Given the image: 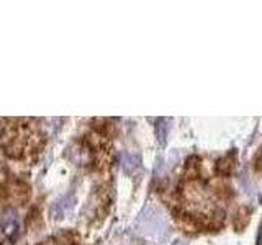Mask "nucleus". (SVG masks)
<instances>
[{"mask_svg":"<svg viewBox=\"0 0 262 245\" xmlns=\"http://www.w3.org/2000/svg\"><path fill=\"white\" fill-rule=\"evenodd\" d=\"M254 168L259 170V172H262V149L257 152L256 157H254Z\"/></svg>","mask_w":262,"mask_h":245,"instance_id":"8","label":"nucleus"},{"mask_svg":"<svg viewBox=\"0 0 262 245\" xmlns=\"http://www.w3.org/2000/svg\"><path fill=\"white\" fill-rule=\"evenodd\" d=\"M172 245H187V243H185V242H182V240H176Z\"/></svg>","mask_w":262,"mask_h":245,"instance_id":"10","label":"nucleus"},{"mask_svg":"<svg viewBox=\"0 0 262 245\" xmlns=\"http://www.w3.org/2000/svg\"><path fill=\"white\" fill-rule=\"evenodd\" d=\"M249 219H251V208L249 206H243V208L237 209V212L233 217V226H234L236 231L237 232L244 231V227L248 226Z\"/></svg>","mask_w":262,"mask_h":245,"instance_id":"5","label":"nucleus"},{"mask_svg":"<svg viewBox=\"0 0 262 245\" xmlns=\"http://www.w3.org/2000/svg\"><path fill=\"white\" fill-rule=\"evenodd\" d=\"M0 136H2V126H0Z\"/></svg>","mask_w":262,"mask_h":245,"instance_id":"11","label":"nucleus"},{"mask_svg":"<svg viewBox=\"0 0 262 245\" xmlns=\"http://www.w3.org/2000/svg\"><path fill=\"white\" fill-rule=\"evenodd\" d=\"M0 226H2V232L8 240H16L20 235V216L15 209H7L2 214V220H0Z\"/></svg>","mask_w":262,"mask_h":245,"instance_id":"1","label":"nucleus"},{"mask_svg":"<svg viewBox=\"0 0 262 245\" xmlns=\"http://www.w3.org/2000/svg\"><path fill=\"white\" fill-rule=\"evenodd\" d=\"M167 133H169V119L159 118L158 122H156V136H158L161 145L167 142Z\"/></svg>","mask_w":262,"mask_h":245,"instance_id":"7","label":"nucleus"},{"mask_svg":"<svg viewBox=\"0 0 262 245\" xmlns=\"http://www.w3.org/2000/svg\"><path fill=\"white\" fill-rule=\"evenodd\" d=\"M139 163H141V157L136 152H125L121 155V167L125 170V174L133 175L138 170Z\"/></svg>","mask_w":262,"mask_h":245,"instance_id":"2","label":"nucleus"},{"mask_svg":"<svg viewBox=\"0 0 262 245\" xmlns=\"http://www.w3.org/2000/svg\"><path fill=\"white\" fill-rule=\"evenodd\" d=\"M71 160L76 162L77 165H87V162H90V159H92V154H90V151L87 149L85 145H76V147H71Z\"/></svg>","mask_w":262,"mask_h":245,"instance_id":"4","label":"nucleus"},{"mask_svg":"<svg viewBox=\"0 0 262 245\" xmlns=\"http://www.w3.org/2000/svg\"><path fill=\"white\" fill-rule=\"evenodd\" d=\"M74 196H66V198H62V200H59L57 201L54 206H53V212H54V217H57V219H61V217H64L68 212L74 208Z\"/></svg>","mask_w":262,"mask_h":245,"instance_id":"6","label":"nucleus"},{"mask_svg":"<svg viewBox=\"0 0 262 245\" xmlns=\"http://www.w3.org/2000/svg\"><path fill=\"white\" fill-rule=\"evenodd\" d=\"M234 165H236V154L234 152L226 154L225 157H221L216 162V174L223 175V177L231 175V172L234 170Z\"/></svg>","mask_w":262,"mask_h":245,"instance_id":"3","label":"nucleus"},{"mask_svg":"<svg viewBox=\"0 0 262 245\" xmlns=\"http://www.w3.org/2000/svg\"><path fill=\"white\" fill-rule=\"evenodd\" d=\"M257 245H262V224H260L259 232H257Z\"/></svg>","mask_w":262,"mask_h":245,"instance_id":"9","label":"nucleus"}]
</instances>
